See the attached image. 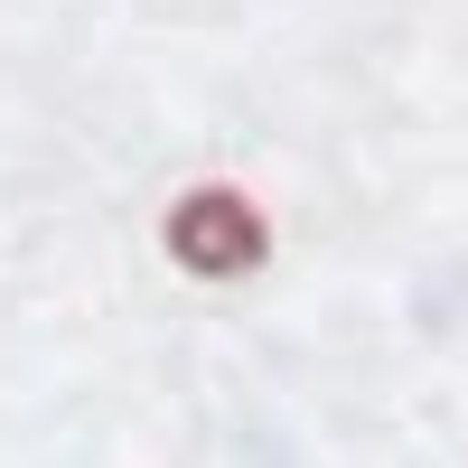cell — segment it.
Returning <instances> with one entry per match:
<instances>
[{"instance_id":"obj_1","label":"cell","mask_w":468,"mask_h":468,"mask_svg":"<svg viewBox=\"0 0 468 468\" xmlns=\"http://www.w3.org/2000/svg\"><path fill=\"white\" fill-rule=\"evenodd\" d=\"M271 253V225L244 187H187L169 207V262L178 271H207V282H234Z\"/></svg>"}]
</instances>
